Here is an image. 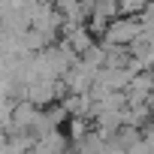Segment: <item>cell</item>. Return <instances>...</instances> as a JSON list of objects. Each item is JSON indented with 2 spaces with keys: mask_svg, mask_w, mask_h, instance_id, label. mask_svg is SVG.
Instances as JSON below:
<instances>
[{
  "mask_svg": "<svg viewBox=\"0 0 154 154\" xmlns=\"http://www.w3.org/2000/svg\"><path fill=\"white\" fill-rule=\"evenodd\" d=\"M142 33H145L142 18L118 15V18H112V21L106 24V30H103V39H100V42H106V45H133V42H139V39H142Z\"/></svg>",
  "mask_w": 154,
  "mask_h": 154,
  "instance_id": "6da1fadb",
  "label": "cell"
},
{
  "mask_svg": "<svg viewBox=\"0 0 154 154\" xmlns=\"http://www.w3.org/2000/svg\"><path fill=\"white\" fill-rule=\"evenodd\" d=\"M66 145H72V142H66V139H63V130H60V127L39 133V136H36V142H33V148H36V151H63Z\"/></svg>",
  "mask_w": 154,
  "mask_h": 154,
  "instance_id": "7a4b0ae2",
  "label": "cell"
}]
</instances>
